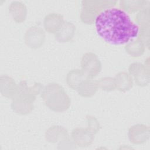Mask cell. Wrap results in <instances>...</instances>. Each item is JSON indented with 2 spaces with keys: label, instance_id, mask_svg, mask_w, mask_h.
Wrapping results in <instances>:
<instances>
[{
  "label": "cell",
  "instance_id": "cell-16",
  "mask_svg": "<svg viewBox=\"0 0 150 150\" xmlns=\"http://www.w3.org/2000/svg\"><path fill=\"white\" fill-rule=\"evenodd\" d=\"M85 79L86 77L81 70L74 69L67 74L66 82L70 88L77 90Z\"/></svg>",
  "mask_w": 150,
  "mask_h": 150
},
{
  "label": "cell",
  "instance_id": "cell-21",
  "mask_svg": "<svg viewBox=\"0 0 150 150\" xmlns=\"http://www.w3.org/2000/svg\"><path fill=\"white\" fill-rule=\"evenodd\" d=\"M97 84L98 87L106 91H111L116 88L114 78L110 77H106L100 79L97 81Z\"/></svg>",
  "mask_w": 150,
  "mask_h": 150
},
{
  "label": "cell",
  "instance_id": "cell-5",
  "mask_svg": "<svg viewBox=\"0 0 150 150\" xmlns=\"http://www.w3.org/2000/svg\"><path fill=\"white\" fill-rule=\"evenodd\" d=\"M81 71L86 78L96 77L101 70V64L97 56L93 53H86L81 61Z\"/></svg>",
  "mask_w": 150,
  "mask_h": 150
},
{
  "label": "cell",
  "instance_id": "cell-2",
  "mask_svg": "<svg viewBox=\"0 0 150 150\" xmlns=\"http://www.w3.org/2000/svg\"><path fill=\"white\" fill-rule=\"evenodd\" d=\"M43 89L40 83H36L33 86L28 87L25 80L21 81L17 86L16 92L12 97L11 107L12 110L19 114L30 113L33 108V103L36 96Z\"/></svg>",
  "mask_w": 150,
  "mask_h": 150
},
{
  "label": "cell",
  "instance_id": "cell-14",
  "mask_svg": "<svg viewBox=\"0 0 150 150\" xmlns=\"http://www.w3.org/2000/svg\"><path fill=\"white\" fill-rule=\"evenodd\" d=\"M116 88L122 92L129 90L133 86L132 77L125 71L118 73L114 78Z\"/></svg>",
  "mask_w": 150,
  "mask_h": 150
},
{
  "label": "cell",
  "instance_id": "cell-7",
  "mask_svg": "<svg viewBox=\"0 0 150 150\" xmlns=\"http://www.w3.org/2000/svg\"><path fill=\"white\" fill-rule=\"evenodd\" d=\"M45 38V33L43 29L39 26H33L26 32L25 41L29 47L38 49L43 45Z\"/></svg>",
  "mask_w": 150,
  "mask_h": 150
},
{
  "label": "cell",
  "instance_id": "cell-6",
  "mask_svg": "<svg viewBox=\"0 0 150 150\" xmlns=\"http://www.w3.org/2000/svg\"><path fill=\"white\" fill-rule=\"evenodd\" d=\"M128 70L137 86L144 87L148 85L149 82V64L134 63L129 66Z\"/></svg>",
  "mask_w": 150,
  "mask_h": 150
},
{
  "label": "cell",
  "instance_id": "cell-13",
  "mask_svg": "<svg viewBox=\"0 0 150 150\" xmlns=\"http://www.w3.org/2000/svg\"><path fill=\"white\" fill-rule=\"evenodd\" d=\"M97 81L93 79L86 78L77 89L79 95L84 97H89L93 96L98 89Z\"/></svg>",
  "mask_w": 150,
  "mask_h": 150
},
{
  "label": "cell",
  "instance_id": "cell-18",
  "mask_svg": "<svg viewBox=\"0 0 150 150\" xmlns=\"http://www.w3.org/2000/svg\"><path fill=\"white\" fill-rule=\"evenodd\" d=\"M146 2L147 1L144 0H122L120 1V7L127 12L131 13L141 10L145 5Z\"/></svg>",
  "mask_w": 150,
  "mask_h": 150
},
{
  "label": "cell",
  "instance_id": "cell-4",
  "mask_svg": "<svg viewBox=\"0 0 150 150\" xmlns=\"http://www.w3.org/2000/svg\"><path fill=\"white\" fill-rule=\"evenodd\" d=\"M116 4L115 1H83L81 19L86 24H92L100 13Z\"/></svg>",
  "mask_w": 150,
  "mask_h": 150
},
{
  "label": "cell",
  "instance_id": "cell-19",
  "mask_svg": "<svg viewBox=\"0 0 150 150\" xmlns=\"http://www.w3.org/2000/svg\"><path fill=\"white\" fill-rule=\"evenodd\" d=\"M126 52L132 57H138L142 56L145 52V46L139 40L128 43L125 46Z\"/></svg>",
  "mask_w": 150,
  "mask_h": 150
},
{
  "label": "cell",
  "instance_id": "cell-3",
  "mask_svg": "<svg viewBox=\"0 0 150 150\" xmlns=\"http://www.w3.org/2000/svg\"><path fill=\"white\" fill-rule=\"evenodd\" d=\"M45 104L51 110L63 112L70 105L71 100L64 88L59 84H48L43 89L41 95Z\"/></svg>",
  "mask_w": 150,
  "mask_h": 150
},
{
  "label": "cell",
  "instance_id": "cell-9",
  "mask_svg": "<svg viewBox=\"0 0 150 150\" xmlns=\"http://www.w3.org/2000/svg\"><path fill=\"white\" fill-rule=\"evenodd\" d=\"M64 22L63 16L59 13H52L46 15L43 25L45 30L51 33H56Z\"/></svg>",
  "mask_w": 150,
  "mask_h": 150
},
{
  "label": "cell",
  "instance_id": "cell-10",
  "mask_svg": "<svg viewBox=\"0 0 150 150\" xmlns=\"http://www.w3.org/2000/svg\"><path fill=\"white\" fill-rule=\"evenodd\" d=\"M71 136L74 141L80 146L90 145L94 139L93 134L87 128H75L71 132Z\"/></svg>",
  "mask_w": 150,
  "mask_h": 150
},
{
  "label": "cell",
  "instance_id": "cell-17",
  "mask_svg": "<svg viewBox=\"0 0 150 150\" xmlns=\"http://www.w3.org/2000/svg\"><path fill=\"white\" fill-rule=\"evenodd\" d=\"M46 138L49 142H54L59 139H65L68 134L67 130L60 126H53L46 132Z\"/></svg>",
  "mask_w": 150,
  "mask_h": 150
},
{
  "label": "cell",
  "instance_id": "cell-15",
  "mask_svg": "<svg viewBox=\"0 0 150 150\" xmlns=\"http://www.w3.org/2000/svg\"><path fill=\"white\" fill-rule=\"evenodd\" d=\"M16 88L17 86L13 79L6 75L1 77V90L3 96L8 98L13 97Z\"/></svg>",
  "mask_w": 150,
  "mask_h": 150
},
{
  "label": "cell",
  "instance_id": "cell-22",
  "mask_svg": "<svg viewBox=\"0 0 150 150\" xmlns=\"http://www.w3.org/2000/svg\"><path fill=\"white\" fill-rule=\"evenodd\" d=\"M86 118L88 123V127L87 129L93 135H94L99 131L100 128V124L94 117L91 115H87Z\"/></svg>",
  "mask_w": 150,
  "mask_h": 150
},
{
  "label": "cell",
  "instance_id": "cell-1",
  "mask_svg": "<svg viewBox=\"0 0 150 150\" xmlns=\"http://www.w3.org/2000/svg\"><path fill=\"white\" fill-rule=\"evenodd\" d=\"M97 34L108 43L118 45L137 37L138 26L122 9L110 8L100 13L95 19Z\"/></svg>",
  "mask_w": 150,
  "mask_h": 150
},
{
  "label": "cell",
  "instance_id": "cell-8",
  "mask_svg": "<svg viewBox=\"0 0 150 150\" xmlns=\"http://www.w3.org/2000/svg\"><path fill=\"white\" fill-rule=\"evenodd\" d=\"M128 137L133 144L144 143L149 139V127L144 124H137L132 126L129 129Z\"/></svg>",
  "mask_w": 150,
  "mask_h": 150
},
{
  "label": "cell",
  "instance_id": "cell-12",
  "mask_svg": "<svg viewBox=\"0 0 150 150\" xmlns=\"http://www.w3.org/2000/svg\"><path fill=\"white\" fill-rule=\"evenodd\" d=\"M75 30L76 26L72 23L64 22L58 32L55 33V38L59 42H67L72 39Z\"/></svg>",
  "mask_w": 150,
  "mask_h": 150
},
{
  "label": "cell",
  "instance_id": "cell-20",
  "mask_svg": "<svg viewBox=\"0 0 150 150\" xmlns=\"http://www.w3.org/2000/svg\"><path fill=\"white\" fill-rule=\"evenodd\" d=\"M135 20L140 27L149 26V7L144 8L137 15Z\"/></svg>",
  "mask_w": 150,
  "mask_h": 150
},
{
  "label": "cell",
  "instance_id": "cell-11",
  "mask_svg": "<svg viewBox=\"0 0 150 150\" xmlns=\"http://www.w3.org/2000/svg\"><path fill=\"white\" fill-rule=\"evenodd\" d=\"M9 13L15 22H23L26 19L27 14L26 5L21 2L13 1L9 6Z\"/></svg>",
  "mask_w": 150,
  "mask_h": 150
}]
</instances>
